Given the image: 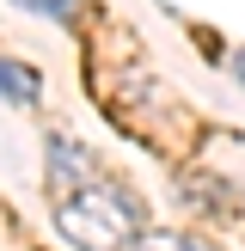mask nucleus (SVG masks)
I'll list each match as a JSON object with an SVG mask.
<instances>
[{
	"label": "nucleus",
	"instance_id": "nucleus-1",
	"mask_svg": "<svg viewBox=\"0 0 245 251\" xmlns=\"http://www.w3.org/2000/svg\"><path fill=\"white\" fill-rule=\"evenodd\" d=\"M55 227L74 251H135L141 239V202L110 178H86L55 202Z\"/></svg>",
	"mask_w": 245,
	"mask_h": 251
},
{
	"label": "nucleus",
	"instance_id": "nucleus-2",
	"mask_svg": "<svg viewBox=\"0 0 245 251\" xmlns=\"http://www.w3.org/2000/svg\"><path fill=\"white\" fill-rule=\"evenodd\" d=\"M37 68H19V61H0V98H12V104H37Z\"/></svg>",
	"mask_w": 245,
	"mask_h": 251
},
{
	"label": "nucleus",
	"instance_id": "nucleus-3",
	"mask_svg": "<svg viewBox=\"0 0 245 251\" xmlns=\"http://www.w3.org/2000/svg\"><path fill=\"white\" fill-rule=\"evenodd\" d=\"M135 251H215L208 239H196V233H172V227H153L135 239Z\"/></svg>",
	"mask_w": 245,
	"mask_h": 251
},
{
	"label": "nucleus",
	"instance_id": "nucleus-4",
	"mask_svg": "<svg viewBox=\"0 0 245 251\" xmlns=\"http://www.w3.org/2000/svg\"><path fill=\"white\" fill-rule=\"evenodd\" d=\"M12 6H24V12H43V19H74V6H80V0H12Z\"/></svg>",
	"mask_w": 245,
	"mask_h": 251
},
{
	"label": "nucleus",
	"instance_id": "nucleus-5",
	"mask_svg": "<svg viewBox=\"0 0 245 251\" xmlns=\"http://www.w3.org/2000/svg\"><path fill=\"white\" fill-rule=\"evenodd\" d=\"M239 74H245V55H239Z\"/></svg>",
	"mask_w": 245,
	"mask_h": 251
}]
</instances>
